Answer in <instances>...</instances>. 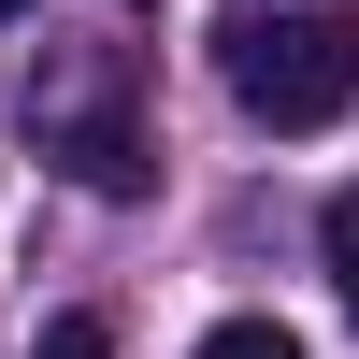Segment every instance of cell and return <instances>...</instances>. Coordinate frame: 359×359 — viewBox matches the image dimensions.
<instances>
[{
    "mask_svg": "<svg viewBox=\"0 0 359 359\" xmlns=\"http://www.w3.org/2000/svg\"><path fill=\"white\" fill-rule=\"evenodd\" d=\"M216 72L259 130H331L359 101V29L316 15V0H230L216 15Z\"/></svg>",
    "mask_w": 359,
    "mask_h": 359,
    "instance_id": "cell-1",
    "label": "cell"
},
{
    "mask_svg": "<svg viewBox=\"0 0 359 359\" xmlns=\"http://www.w3.org/2000/svg\"><path fill=\"white\" fill-rule=\"evenodd\" d=\"M201 359H302V331H287V316H216Z\"/></svg>",
    "mask_w": 359,
    "mask_h": 359,
    "instance_id": "cell-2",
    "label": "cell"
},
{
    "mask_svg": "<svg viewBox=\"0 0 359 359\" xmlns=\"http://www.w3.org/2000/svg\"><path fill=\"white\" fill-rule=\"evenodd\" d=\"M316 245H331V287H345V316H359V187H331V216H316Z\"/></svg>",
    "mask_w": 359,
    "mask_h": 359,
    "instance_id": "cell-3",
    "label": "cell"
},
{
    "mask_svg": "<svg viewBox=\"0 0 359 359\" xmlns=\"http://www.w3.org/2000/svg\"><path fill=\"white\" fill-rule=\"evenodd\" d=\"M43 359H115V331H101V316H57V331H43Z\"/></svg>",
    "mask_w": 359,
    "mask_h": 359,
    "instance_id": "cell-4",
    "label": "cell"
},
{
    "mask_svg": "<svg viewBox=\"0 0 359 359\" xmlns=\"http://www.w3.org/2000/svg\"><path fill=\"white\" fill-rule=\"evenodd\" d=\"M0 15H29V0H0Z\"/></svg>",
    "mask_w": 359,
    "mask_h": 359,
    "instance_id": "cell-5",
    "label": "cell"
}]
</instances>
